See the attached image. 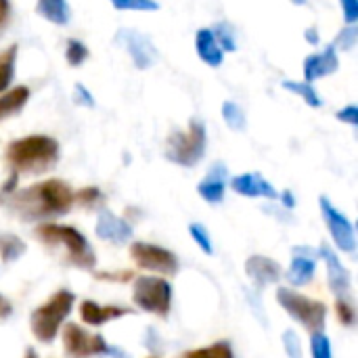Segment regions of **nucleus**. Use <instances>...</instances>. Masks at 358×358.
I'll return each mask as SVG.
<instances>
[{
    "mask_svg": "<svg viewBox=\"0 0 358 358\" xmlns=\"http://www.w3.org/2000/svg\"><path fill=\"white\" fill-rule=\"evenodd\" d=\"M8 212L23 222H46L69 214L73 208V189L59 178H46L6 197Z\"/></svg>",
    "mask_w": 358,
    "mask_h": 358,
    "instance_id": "obj_1",
    "label": "nucleus"
},
{
    "mask_svg": "<svg viewBox=\"0 0 358 358\" xmlns=\"http://www.w3.org/2000/svg\"><path fill=\"white\" fill-rule=\"evenodd\" d=\"M34 237L48 252H52L55 256L59 254L65 264L86 273H94L96 254L78 229L57 222H42L34 229Z\"/></svg>",
    "mask_w": 358,
    "mask_h": 358,
    "instance_id": "obj_2",
    "label": "nucleus"
},
{
    "mask_svg": "<svg viewBox=\"0 0 358 358\" xmlns=\"http://www.w3.org/2000/svg\"><path fill=\"white\" fill-rule=\"evenodd\" d=\"M4 157L15 174H44L59 162V143L46 134H29L13 141L4 151Z\"/></svg>",
    "mask_w": 358,
    "mask_h": 358,
    "instance_id": "obj_3",
    "label": "nucleus"
},
{
    "mask_svg": "<svg viewBox=\"0 0 358 358\" xmlns=\"http://www.w3.org/2000/svg\"><path fill=\"white\" fill-rule=\"evenodd\" d=\"M73 304H76V294H71L67 289L55 292L29 317V327H31L34 338L40 344H52L57 334H59V329L63 327L65 319L71 315Z\"/></svg>",
    "mask_w": 358,
    "mask_h": 358,
    "instance_id": "obj_4",
    "label": "nucleus"
},
{
    "mask_svg": "<svg viewBox=\"0 0 358 358\" xmlns=\"http://www.w3.org/2000/svg\"><path fill=\"white\" fill-rule=\"evenodd\" d=\"M208 147V132L201 120H191L187 130H174L168 141H166V159L182 166V168H193L197 166Z\"/></svg>",
    "mask_w": 358,
    "mask_h": 358,
    "instance_id": "obj_5",
    "label": "nucleus"
},
{
    "mask_svg": "<svg viewBox=\"0 0 358 358\" xmlns=\"http://www.w3.org/2000/svg\"><path fill=\"white\" fill-rule=\"evenodd\" d=\"M63 352L67 358H132L117 346L107 344L101 334H90L78 323H67L63 327Z\"/></svg>",
    "mask_w": 358,
    "mask_h": 358,
    "instance_id": "obj_6",
    "label": "nucleus"
},
{
    "mask_svg": "<svg viewBox=\"0 0 358 358\" xmlns=\"http://www.w3.org/2000/svg\"><path fill=\"white\" fill-rule=\"evenodd\" d=\"M277 300H279L281 308L294 321H298L306 331H310V334L323 331L325 321H327V306L323 302L308 298V296H302L300 292H294L287 287L277 289Z\"/></svg>",
    "mask_w": 358,
    "mask_h": 358,
    "instance_id": "obj_7",
    "label": "nucleus"
},
{
    "mask_svg": "<svg viewBox=\"0 0 358 358\" xmlns=\"http://www.w3.org/2000/svg\"><path fill=\"white\" fill-rule=\"evenodd\" d=\"M132 300L141 310L166 319L172 310V285L164 277H136Z\"/></svg>",
    "mask_w": 358,
    "mask_h": 358,
    "instance_id": "obj_8",
    "label": "nucleus"
},
{
    "mask_svg": "<svg viewBox=\"0 0 358 358\" xmlns=\"http://www.w3.org/2000/svg\"><path fill=\"white\" fill-rule=\"evenodd\" d=\"M130 258L138 268L157 273V275H166V277L176 275L180 268L176 254H172L170 250H166L162 245H153L147 241H134L130 245Z\"/></svg>",
    "mask_w": 358,
    "mask_h": 358,
    "instance_id": "obj_9",
    "label": "nucleus"
},
{
    "mask_svg": "<svg viewBox=\"0 0 358 358\" xmlns=\"http://www.w3.org/2000/svg\"><path fill=\"white\" fill-rule=\"evenodd\" d=\"M319 208H321V216L331 233V239L336 243L338 250L346 252V254H355L357 250V235H355V224L350 222L348 216H344L342 212L336 210V206L321 195L319 197Z\"/></svg>",
    "mask_w": 358,
    "mask_h": 358,
    "instance_id": "obj_10",
    "label": "nucleus"
},
{
    "mask_svg": "<svg viewBox=\"0 0 358 358\" xmlns=\"http://www.w3.org/2000/svg\"><path fill=\"white\" fill-rule=\"evenodd\" d=\"M115 42L122 48H126L134 67H138V69H149L157 59V50H155L151 38L136 29H117Z\"/></svg>",
    "mask_w": 358,
    "mask_h": 358,
    "instance_id": "obj_11",
    "label": "nucleus"
},
{
    "mask_svg": "<svg viewBox=\"0 0 358 358\" xmlns=\"http://www.w3.org/2000/svg\"><path fill=\"white\" fill-rule=\"evenodd\" d=\"M319 258L325 260L327 266V281H329V289L334 292V296L338 300H350V292H352V277L350 271L342 264V260L338 258V254L323 243L319 248Z\"/></svg>",
    "mask_w": 358,
    "mask_h": 358,
    "instance_id": "obj_12",
    "label": "nucleus"
},
{
    "mask_svg": "<svg viewBox=\"0 0 358 358\" xmlns=\"http://www.w3.org/2000/svg\"><path fill=\"white\" fill-rule=\"evenodd\" d=\"M94 233H96L99 239L111 241L115 245L128 243L132 239V235H134L132 227L124 218L115 216L111 210H101L99 212V218H96V224H94Z\"/></svg>",
    "mask_w": 358,
    "mask_h": 358,
    "instance_id": "obj_13",
    "label": "nucleus"
},
{
    "mask_svg": "<svg viewBox=\"0 0 358 358\" xmlns=\"http://www.w3.org/2000/svg\"><path fill=\"white\" fill-rule=\"evenodd\" d=\"M340 69V57L338 48L334 44L325 46L321 52H313L304 59V82L313 84L319 78L331 76Z\"/></svg>",
    "mask_w": 358,
    "mask_h": 358,
    "instance_id": "obj_14",
    "label": "nucleus"
},
{
    "mask_svg": "<svg viewBox=\"0 0 358 358\" xmlns=\"http://www.w3.org/2000/svg\"><path fill=\"white\" fill-rule=\"evenodd\" d=\"M231 189L237 193V195H243V197H264V199H277L279 193L277 189L258 172H245V174H239L231 180Z\"/></svg>",
    "mask_w": 358,
    "mask_h": 358,
    "instance_id": "obj_15",
    "label": "nucleus"
},
{
    "mask_svg": "<svg viewBox=\"0 0 358 358\" xmlns=\"http://www.w3.org/2000/svg\"><path fill=\"white\" fill-rule=\"evenodd\" d=\"M245 273H248L250 281L254 283V287L258 292H262L266 285L277 283L281 279V275H283L281 266L275 260L266 258V256H250L248 262H245Z\"/></svg>",
    "mask_w": 358,
    "mask_h": 358,
    "instance_id": "obj_16",
    "label": "nucleus"
},
{
    "mask_svg": "<svg viewBox=\"0 0 358 358\" xmlns=\"http://www.w3.org/2000/svg\"><path fill=\"white\" fill-rule=\"evenodd\" d=\"M227 176H229L227 166L216 162L210 168V172L203 176V180L197 185L199 197L208 203H220L224 199V191H227Z\"/></svg>",
    "mask_w": 358,
    "mask_h": 358,
    "instance_id": "obj_17",
    "label": "nucleus"
},
{
    "mask_svg": "<svg viewBox=\"0 0 358 358\" xmlns=\"http://www.w3.org/2000/svg\"><path fill=\"white\" fill-rule=\"evenodd\" d=\"M126 315H132V310L124 306H101L94 300H84L80 304V319L90 327H103L109 321L122 319Z\"/></svg>",
    "mask_w": 358,
    "mask_h": 358,
    "instance_id": "obj_18",
    "label": "nucleus"
},
{
    "mask_svg": "<svg viewBox=\"0 0 358 358\" xmlns=\"http://www.w3.org/2000/svg\"><path fill=\"white\" fill-rule=\"evenodd\" d=\"M195 48H197L199 59L206 65H210V67H220L222 65L224 52L218 46V42H216V38H214V34H212L210 27H201L197 31V36H195Z\"/></svg>",
    "mask_w": 358,
    "mask_h": 358,
    "instance_id": "obj_19",
    "label": "nucleus"
},
{
    "mask_svg": "<svg viewBox=\"0 0 358 358\" xmlns=\"http://www.w3.org/2000/svg\"><path fill=\"white\" fill-rule=\"evenodd\" d=\"M29 101V88L27 86H15L0 94V122L6 117L17 115Z\"/></svg>",
    "mask_w": 358,
    "mask_h": 358,
    "instance_id": "obj_20",
    "label": "nucleus"
},
{
    "mask_svg": "<svg viewBox=\"0 0 358 358\" xmlns=\"http://www.w3.org/2000/svg\"><path fill=\"white\" fill-rule=\"evenodd\" d=\"M36 13L55 25H67L71 19L67 0H36Z\"/></svg>",
    "mask_w": 358,
    "mask_h": 358,
    "instance_id": "obj_21",
    "label": "nucleus"
},
{
    "mask_svg": "<svg viewBox=\"0 0 358 358\" xmlns=\"http://www.w3.org/2000/svg\"><path fill=\"white\" fill-rule=\"evenodd\" d=\"M315 273H317V260L294 256L292 266L287 271V281L294 287H302V285H308L315 279Z\"/></svg>",
    "mask_w": 358,
    "mask_h": 358,
    "instance_id": "obj_22",
    "label": "nucleus"
},
{
    "mask_svg": "<svg viewBox=\"0 0 358 358\" xmlns=\"http://www.w3.org/2000/svg\"><path fill=\"white\" fill-rule=\"evenodd\" d=\"M17 52L19 46L13 44L4 50H0V94L6 92V88L10 86L13 78H15V63H17Z\"/></svg>",
    "mask_w": 358,
    "mask_h": 358,
    "instance_id": "obj_23",
    "label": "nucleus"
},
{
    "mask_svg": "<svg viewBox=\"0 0 358 358\" xmlns=\"http://www.w3.org/2000/svg\"><path fill=\"white\" fill-rule=\"evenodd\" d=\"M27 245L13 233H0V258L4 264L19 260L25 254Z\"/></svg>",
    "mask_w": 358,
    "mask_h": 358,
    "instance_id": "obj_24",
    "label": "nucleus"
},
{
    "mask_svg": "<svg viewBox=\"0 0 358 358\" xmlns=\"http://www.w3.org/2000/svg\"><path fill=\"white\" fill-rule=\"evenodd\" d=\"M281 86L285 88V90H289V92H294V94H298L306 105H310V107H323V99L319 96V92L315 90V86L313 84H308V82H296V80H283L281 82Z\"/></svg>",
    "mask_w": 358,
    "mask_h": 358,
    "instance_id": "obj_25",
    "label": "nucleus"
},
{
    "mask_svg": "<svg viewBox=\"0 0 358 358\" xmlns=\"http://www.w3.org/2000/svg\"><path fill=\"white\" fill-rule=\"evenodd\" d=\"M212 34L218 42V46L222 48V52H235L237 50V31L231 23L227 21H218L212 27Z\"/></svg>",
    "mask_w": 358,
    "mask_h": 358,
    "instance_id": "obj_26",
    "label": "nucleus"
},
{
    "mask_svg": "<svg viewBox=\"0 0 358 358\" xmlns=\"http://www.w3.org/2000/svg\"><path fill=\"white\" fill-rule=\"evenodd\" d=\"M180 358H235V355H233V346L229 342H216L212 346L189 350Z\"/></svg>",
    "mask_w": 358,
    "mask_h": 358,
    "instance_id": "obj_27",
    "label": "nucleus"
},
{
    "mask_svg": "<svg viewBox=\"0 0 358 358\" xmlns=\"http://www.w3.org/2000/svg\"><path fill=\"white\" fill-rule=\"evenodd\" d=\"M222 120L235 132H243L245 126H248V120H245L243 109L237 103H233V101H224L222 103Z\"/></svg>",
    "mask_w": 358,
    "mask_h": 358,
    "instance_id": "obj_28",
    "label": "nucleus"
},
{
    "mask_svg": "<svg viewBox=\"0 0 358 358\" xmlns=\"http://www.w3.org/2000/svg\"><path fill=\"white\" fill-rule=\"evenodd\" d=\"M117 10H138V13H153L159 10L157 0H109Z\"/></svg>",
    "mask_w": 358,
    "mask_h": 358,
    "instance_id": "obj_29",
    "label": "nucleus"
},
{
    "mask_svg": "<svg viewBox=\"0 0 358 358\" xmlns=\"http://www.w3.org/2000/svg\"><path fill=\"white\" fill-rule=\"evenodd\" d=\"M88 48H86V44L84 42H80V40H73V38H69L67 40V48H65V59H67V63L71 65V67H80L86 59H88Z\"/></svg>",
    "mask_w": 358,
    "mask_h": 358,
    "instance_id": "obj_30",
    "label": "nucleus"
},
{
    "mask_svg": "<svg viewBox=\"0 0 358 358\" xmlns=\"http://www.w3.org/2000/svg\"><path fill=\"white\" fill-rule=\"evenodd\" d=\"M73 203H80L86 210H94L103 203V193L96 187H86L73 193Z\"/></svg>",
    "mask_w": 358,
    "mask_h": 358,
    "instance_id": "obj_31",
    "label": "nucleus"
},
{
    "mask_svg": "<svg viewBox=\"0 0 358 358\" xmlns=\"http://www.w3.org/2000/svg\"><path fill=\"white\" fill-rule=\"evenodd\" d=\"M310 352H313V358H334L331 342L325 331L310 334Z\"/></svg>",
    "mask_w": 358,
    "mask_h": 358,
    "instance_id": "obj_32",
    "label": "nucleus"
},
{
    "mask_svg": "<svg viewBox=\"0 0 358 358\" xmlns=\"http://www.w3.org/2000/svg\"><path fill=\"white\" fill-rule=\"evenodd\" d=\"M189 235L193 237V241L199 245V250L203 252V254H214V248H212V239H210V233L199 224V222H193V224H189Z\"/></svg>",
    "mask_w": 358,
    "mask_h": 358,
    "instance_id": "obj_33",
    "label": "nucleus"
},
{
    "mask_svg": "<svg viewBox=\"0 0 358 358\" xmlns=\"http://www.w3.org/2000/svg\"><path fill=\"white\" fill-rule=\"evenodd\" d=\"M281 340H283V348H285L287 358H304V355H302V342H300L296 331H292V329L283 331Z\"/></svg>",
    "mask_w": 358,
    "mask_h": 358,
    "instance_id": "obj_34",
    "label": "nucleus"
},
{
    "mask_svg": "<svg viewBox=\"0 0 358 358\" xmlns=\"http://www.w3.org/2000/svg\"><path fill=\"white\" fill-rule=\"evenodd\" d=\"M357 40H358L357 25H346V27L338 34V38H336L334 46H336V48H342V50H352V48H355V44H357Z\"/></svg>",
    "mask_w": 358,
    "mask_h": 358,
    "instance_id": "obj_35",
    "label": "nucleus"
},
{
    "mask_svg": "<svg viewBox=\"0 0 358 358\" xmlns=\"http://www.w3.org/2000/svg\"><path fill=\"white\" fill-rule=\"evenodd\" d=\"M336 315H338V321L346 327H352L355 325V308L350 304V300H336Z\"/></svg>",
    "mask_w": 358,
    "mask_h": 358,
    "instance_id": "obj_36",
    "label": "nucleus"
},
{
    "mask_svg": "<svg viewBox=\"0 0 358 358\" xmlns=\"http://www.w3.org/2000/svg\"><path fill=\"white\" fill-rule=\"evenodd\" d=\"M346 25H357L358 21V0H340Z\"/></svg>",
    "mask_w": 358,
    "mask_h": 358,
    "instance_id": "obj_37",
    "label": "nucleus"
},
{
    "mask_svg": "<svg viewBox=\"0 0 358 358\" xmlns=\"http://www.w3.org/2000/svg\"><path fill=\"white\" fill-rule=\"evenodd\" d=\"M73 99H76V103L78 105H84V107H94V96H92V92L84 86V84H76V88H73Z\"/></svg>",
    "mask_w": 358,
    "mask_h": 358,
    "instance_id": "obj_38",
    "label": "nucleus"
},
{
    "mask_svg": "<svg viewBox=\"0 0 358 358\" xmlns=\"http://www.w3.org/2000/svg\"><path fill=\"white\" fill-rule=\"evenodd\" d=\"M336 117L344 124H350V126H358V107L357 105H348L344 107L342 111L336 113Z\"/></svg>",
    "mask_w": 358,
    "mask_h": 358,
    "instance_id": "obj_39",
    "label": "nucleus"
},
{
    "mask_svg": "<svg viewBox=\"0 0 358 358\" xmlns=\"http://www.w3.org/2000/svg\"><path fill=\"white\" fill-rule=\"evenodd\" d=\"M96 279H103V281H117V283H126L132 279V273L130 271H124V273H94Z\"/></svg>",
    "mask_w": 358,
    "mask_h": 358,
    "instance_id": "obj_40",
    "label": "nucleus"
},
{
    "mask_svg": "<svg viewBox=\"0 0 358 358\" xmlns=\"http://www.w3.org/2000/svg\"><path fill=\"white\" fill-rule=\"evenodd\" d=\"M292 252H294V256H302V258H310V260H317L319 258V250L308 248V245H296Z\"/></svg>",
    "mask_w": 358,
    "mask_h": 358,
    "instance_id": "obj_41",
    "label": "nucleus"
},
{
    "mask_svg": "<svg viewBox=\"0 0 358 358\" xmlns=\"http://www.w3.org/2000/svg\"><path fill=\"white\" fill-rule=\"evenodd\" d=\"M8 17H10V2L8 0H0V31L8 23Z\"/></svg>",
    "mask_w": 358,
    "mask_h": 358,
    "instance_id": "obj_42",
    "label": "nucleus"
},
{
    "mask_svg": "<svg viewBox=\"0 0 358 358\" xmlns=\"http://www.w3.org/2000/svg\"><path fill=\"white\" fill-rule=\"evenodd\" d=\"M13 315V304L0 294V321H6Z\"/></svg>",
    "mask_w": 358,
    "mask_h": 358,
    "instance_id": "obj_43",
    "label": "nucleus"
},
{
    "mask_svg": "<svg viewBox=\"0 0 358 358\" xmlns=\"http://www.w3.org/2000/svg\"><path fill=\"white\" fill-rule=\"evenodd\" d=\"M304 38H306L310 44H315V46H317V44H319V31H317V27H308V29H306V34H304Z\"/></svg>",
    "mask_w": 358,
    "mask_h": 358,
    "instance_id": "obj_44",
    "label": "nucleus"
},
{
    "mask_svg": "<svg viewBox=\"0 0 358 358\" xmlns=\"http://www.w3.org/2000/svg\"><path fill=\"white\" fill-rule=\"evenodd\" d=\"M281 199H283V206H285V208H289V210L296 206V199H294L292 191H283V193H281Z\"/></svg>",
    "mask_w": 358,
    "mask_h": 358,
    "instance_id": "obj_45",
    "label": "nucleus"
},
{
    "mask_svg": "<svg viewBox=\"0 0 358 358\" xmlns=\"http://www.w3.org/2000/svg\"><path fill=\"white\" fill-rule=\"evenodd\" d=\"M23 358H38V355H36V350H34V348H27V350H25V357Z\"/></svg>",
    "mask_w": 358,
    "mask_h": 358,
    "instance_id": "obj_46",
    "label": "nucleus"
},
{
    "mask_svg": "<svg viewBox=\"0 0 358 358\" xmlns=\"http://www.w3.org/2000/svg\"><path fill=\"white\" fill-rule=\"evenodd\" d=\"M292 2H294V4H300V6H302V4H306V0H292Z\"/></svg>",
    "mask_w": 358,
    "mask_h": 358,
    "instance_id": "obj_47",
    "label": "nucleus"
},
{
    "mask_svg": "<svg viewBox=\"0 0 358 358\" xmlns=\"http://www.w3.org/2000/svg\"><path fill=\"white\" fill-rule=\"evenodd\" d=\"M151 358H155V357H151Z\"/></svg>",
    "mask_w": 358,
    "mask_h": 358,
    "instance_id": "obj_48",
    "label": "nucleus"
}]
</instances>
